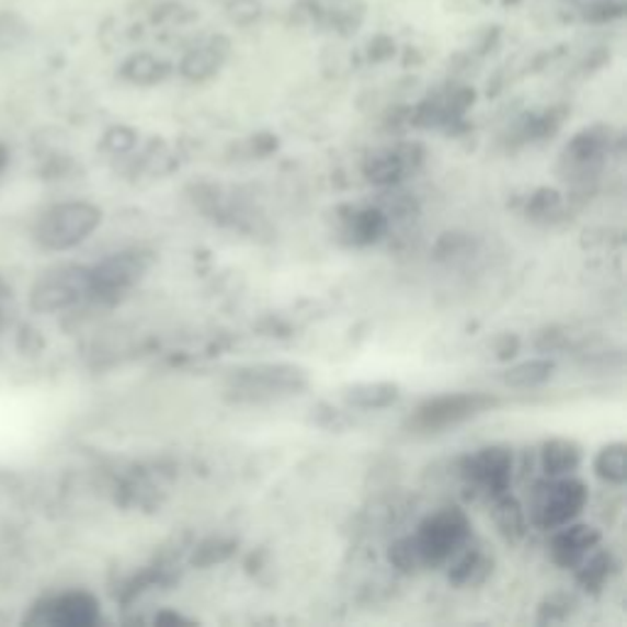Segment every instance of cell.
<instances>
[{
    "label": "cell",
    "instance_id": "6da1fadb",
    "mask_svg": "<svg viewBox=\"0 0 627 627\" xmlns=\"http://www.w3.org/2000/svg\"><path fill=\"white\" fill-rule=\"evenodd\" d=\"M309 385L307 373L289 363H258L238 368L226 383V397L236 404H267L299 395Z\"/></svg>",
    "mask_w": 627,
    "mask_h": 627
},
{
    "label": "cell",
    "instance_id": "7a4b0ae2",
    "mask_svg": "<svg viewBox=\"0 0 627 627\" xmlns=\"http://www.w3.org/2000/svg\"><path fill=\"white\" fill-rule=\"evenodd\" d=\"M422 557V567H442L470 539V522L464 510L444 508L426 517L412 537Z\"/></svg>",
    "mask_w": 627,
    "mask_h": 627
},
{
    "label": "cell",
    "instance_id": "3957f363",
    "mask_svg": "<svg viewBox=\"0 0 627 627\" xmlns=\"http://www.w3.org/2000/svg\"><path fill=\"white\" fill-rule=\"evenodd\" d=\"M495 404H500L498 397L486 392L442 395L434 397L430 402H424L420 410L410 417L407 426L422 434H436L448 430V426H458L466 420H474V417L493 410Z\"/></svg>",
    "mask_w": 627,
    "mask_h": 627
},
{
    "label": "cell",
    "instance_id": "277c9868",
    "mask_svg": "<svg viewBox=\"0 0 627 627\" xmlns=\"http://www.w3.org/2000/svg\"><path fill=\"white\" fill-rule=\"evenodd\" d=\"M586 500L589 490L583 486V480L571 476H557L549 478L547 483L537 486L532 515H535L539 527L557 529L577 520L581 510L586 508Z\"/></svg>",
    "mask_w": 627,
    "mask_h": 627
},
{
    "label": "cell",
    "instance_id": "5b68a950",
    "mask_svg": "<svg viewBox=\"0 0 627 627\" xmlns=\"http://www.w3.org/2000/svg\"><path fill=\"white\" fill-rule=\"evenodd\" d=\"M101 224V212L87 202L59 204L42 216L37 238L52 250H67L87 240Z\"/></svg>",
    "mask_w": 627,
    "mask_h": 627
},
{
    "label": "cell",
    "instance_id": "8992f818",
    "mask_svg": "<svg viewBox=\"0 0 627 627\" xmlns=\"http://www.w3.org/2000/svg\"><path fill=\"white\" fill-rule=\"evenodd\" d=\"M466 476L474 480L478 488L493 498L508 493L512 480V454L503 446L480 448L478 454L466 458Z\"/></svg>",
    "mask_w": 627,
    "mask_h": 627
},
{
    "label": "cell",
    "instance_id": "52a82bcc",
    "mask_svg": "<svg viewBox=\"0 0 627 627\" xmlns=\"http://www.w3.org/2000/svg\"><path fill=\"white\" fill-rule=\"evenodd\" d=\"M91 292V273L79 267H67L52 273L35 292L37 309H61L75 305L77 299Z\"/></svg>",
    "mask_w": 627,
    "mask_h": 627
},
{
    "label": "cell",
    "instance_id": "ba28073f",
    "mask_svg": "<svg viewBox=\"0 0 627 627\" xmlns=\"http://www.w3.org/2000/svg\"><path fill=\"white\" fill-rule=\"evenodd\" d=\"M601 535L598 529L591 525H561L554 529L551 537V557L559 567L573 569L589 557V554L598 547Z\"/></svg>",
    "mask_w": 627,
    "mask_h": 627
},
{
    "label": "cell",
    "instance_id": "9c48e42d",
    "mask_svg": "<svg viewBox=\"0 0 627 627\" xmlns=\"http://www.w3.org/2000/svg\"><path fill=\"white\" fill-rule=\"evenodd\" d=\"M145 267H148V263H145L140 255L123 253V255L111 258L91 273V292L93 289L118 292V289L130 287L133 282L145 273Z\"/></svg>",
    "mask_w": 627,
    "mask_h": 627
},
{
    "label": "cell",
    "instance_id": "30bf717a",
    "mask_svg": "<svg viewBox=\"0 0 627 627\" xmlns=\"http://www.w3.org/2000/svg\"><path fill=\"white\" fill-rule=\"evenodd\" d=\"M99 620V603L89 593H69L52 603L47 623L61 627H87Z\"/></svg>",
    "mask_w": 627,
    "mask_h": 627
},
{
    "label": "cell",
    "instance_id": "8fae6325",
    "mask_svg": "<svg viewBox=\"0 0 627 627\" xmlns=\"http://www.w3.org/2000/svg\"><path fill=\"white\" fill-rule=\"evenodd\" d=\"M343 400L355 410H385L400 400V385L395 383H353L343 388Z\"/></svg>",
    "mask_w": 627,
    "mask_h": 627
},
{
    "label": "cell",
    "instance_id": "7c38bea8",
    "mask_svg": "<svg viewBox=\"0 0 627 627\" xmlns=\"http://www.w3.org/2000/svg\"><path fill=\"white\" fill-rule=\"evenodd\" d=\"M581 446L571 438H551L542 446V470L549 478L571 476L581 466Z\"/></svg>",
    "mask_w": 627,
    "mask_h": 627
},
{
    "label": "cell",
    "instance_id": "4fadbf2b",
    "mask_svg": "<svg viewBox=\"0 0 627 627\" xmlns=\"http://www.w3.org/2000/svg\"><path fill=\"white\" fill-rule=\"evenodd\" d=\"M410 170V160L402 150H385L375 152L365 162V176L373 184H392L397 180H402V174Z\"/></svg>",
    "mask_w": 627,
    "mask_h": 627
},
{
    "label": "cell",
    "instance_id": "5bb4252c",
    "mask_svg": "<svg viewBox=\"0 0 627 627\" xmlns=\"http://www.w3.org/2000/svg\"><path fill=\"white\" fill-rule=\"evenodd\" d=\"M595 476L611 486H623L627 480V452L623 442L603 446L593 461Z\"/></svg>",
    "mask_w": 627,
    "mask_h": 627
},
{
    "label": "cell",
    "instance_id": "9a60e30c",
    "mask_svg": "<svg viewBox=\"0 0 627 627\" xmlns=\"http://www.w3.org/2000/svg\"><path fill=\"white\" fill-rule=\"evenodd\" d=\"M554 375V361L547 358H535V361H525L515 365V368L505 371L503 383L510 385V388H537V385H545Z\"/></svg>",
    "mask_w": 627,
    "mask_h": 627
},
{
    "label": "cell",
    "instance_id": "2e32d148",
    "mask_svg": "<svg viewBox=\"0 0 627 627\" xmlns=\"http://www.w3.org/2000/svg\"><path fill=\"white\" fill-rule=\"evenodd\" d=\"M224 57H226V49H218L216 42H212V45H206V47L192 49L182 61V75L192 81L208 79L218 67H221Z\"/></svg>",
    "mask_w": 627,
    "mask_h": 627
},
{
    "label": "cell",
    "instance_id": "e0dca14e",
    "mask_svg": "<svg viewBox=\"0 0 627 627\" xmlns=\"http://www.w3.org/2000/svg\"><path fill=\"white\" fill-rule=\"evenodd\" d=\"M495 525L500 527V532L512 542H517L525 537V527H527V517H525V510L517 503L515 498H510L508 493L498 495V503H495Z\"/></svg>",
    "mask_w": 627,
    "mask_h": 627
},
{
    "label": "cell",
    "instance_id": "ac0fdd59",
    "mask_svg": "<svg viewBox=\"0 0 627 627\" xmlns=\"http://www.w3.org/2000/svg\"><path fill=\"white\" fill-rule=\"evenodd\" d=\"M488 567H490V561L483 551L466 549L461 557L456 559L452 571H448V579L458 583V586H466V583H476V581L483 579L488 573Z\"/></svg>",
    "mask_w": 627,
    "mask_h": 627
},
{
    "label": "cell",
    "instance_id": "d6986e66",
    "mask_svg": "<svg viewBox=\"0 0 627 627\" xmlns=\"http://www.w3.org/2000/svg\"><path fill=\"white\" fill-rule=\"evenodd\" d=\"M579 567H581L579 581L586 589H595V586H601L605 579H608L611 557H608V554H601V551H591L589 557L579 563Z\"/></svg>",
    "mask_w": 627,
    "mask_h": 627
},
{
    "label": "cell",
    "instance_id": "ffe728a7",
    "mask_svg": "<svg viewBox=\"0 0 627 627\" xmlns=\"http://www.w3.org/2000/svg\"><path fill=\"white\" fill-rule=\"evenodd\" d=\"M125 77L138 83H152L162 77V65L150 55H138L125 65Z\"/></svg>",
    "mask_w": 627,
    "mask_h": 627
},
{
    "label": "cell",
    "instance_id": "44dd1931",
    "mask_svg": "<svg viewBox=\"0 0 627 627\" xmlns=\"http://www.w3.org/2000/svg\"><path fill=\"white\" fill-rule=\"evenodd\" d=\"M390 561L400 571L422 569V557H420V551H417V545H414L412 537H404L400 542H395V545L390 547Z\"/></svg>",
    "mask_w": 627,
    "mask_h": 627
},
{
    "label": "cell",
    "instance_id": "7402d4cb",
    "mask_svg": "<svg viewBox=\"0 0 627 627\" xmlns=\"http://www.w3.org/2000/svg\"><path fill=\"white\" fill-rule=\"evenodd\" d=\"M231 18L238 23H248V20L258 18V3L255 0H236L231 5Z\"/></svg>",
    "mask_w": 627,
    "mask_h": 627
},
{
    "label": "cell",
    "instance_id": "603a6c76",
    "mask_svg": "<svg viewBox=\"0 0 627 627\" xmlns=\"http://www.w3.org/2000/svg\"><path fill=\"white\" fill-rule=\"evenodd\" d=\"M488 3H510V0H488Z\"/></svg>",
    "mask_w": 627,
    "mask_h": 627
}]
</instances>
